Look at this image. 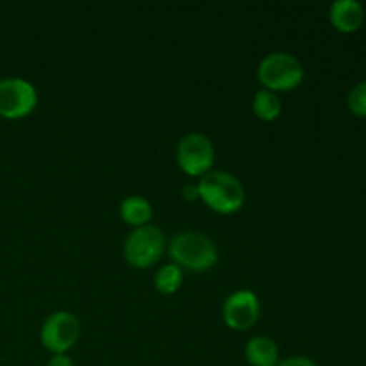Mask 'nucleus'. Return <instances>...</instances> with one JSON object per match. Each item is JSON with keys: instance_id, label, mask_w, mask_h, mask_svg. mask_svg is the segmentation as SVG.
Instances as JSON below:
<instances>
[{"instance_id": "f257e3e1", "label": "nucleus", "mask_w": 366, "mask_h": 366, "mask_svg": "<svg viewBox=\"0 0 366 366\" xmlns=\"http://www.w3.org/2000/svg\"><path fill=\"white\" fill-rule=\"evenodd\" d=\"M199 199L220 214H232L245 204V189L239 179L229 172L211 170L199 179Z\"/></svg>"}, {"instance_id": "f03ea898", "label": "nucleus", "mask_w": 366, "mask_h": 366, "mask_svg": "<svg viewBox=\"0 0 366 366\" xmlns=\"http://www.w3.org/2000/svg\"><path fill=\"white\" fill-rule=\"evenodd\" d=\"M172 263L181 270L206 272L218 261V249L211 238L202 232H179L168 243Z\"/></svg>"}, {"instance_id": "7ed1b4c3", "label": "nucleus", "mask_w": 366, "mask_h": 366, "mask_svg": "<svg viewBox=\"0 0 366 366\" xmlns=\"http://www.w3.org/2000/svg\"><path fill=\"white\" fill-rule=\"evenodd\" d=\"M257 79L263 89L274 93L292 92L304 81V66L293 54L272 52L261 59L257 66Z\"/></svg>"}, {"instance_id": "20e7f679", "label": "nucleus", "mask_w": 366, "mask_h": 366, "mask_svg": "<svg viewBox=\"0 0 366 366\" xmlns=\"http://www.w3.org/2000/svg\"><path fill=\"white\" fill-rule=\"evenodd\" d=\"M164 249H167V238L163 231L149 224L136 227L125 238L124 257L131 267L149 268L161 259Z\"/></svg>"}, {"instance_id": "39448f33", "label": "nucleus", "mask_w": 366, "mask_h": 366, "mask_svg": "<svg viewBox=\"0 0 366 366\" xmlns=\"http://www.w3.org/2000/svg\"><path fill=\"white\" fill-rule=\"evenodd\" d=\"M38 106V92L32 82L20 77L0 79V117L21 120Z\"/></svg>"}, {"instance_id": "423d86ee", "label": "nucleus", "mask_w": 366, "mask_h": 366, "mask_svg": "<svg viewBox=\"0 0 366 366\" xmlns=\"http://www.w3.org/2000/svg\"><path fill=\"white\" fill-rule=\"evenodd\" d=\"M81 338V322L74 313L56 311L43 322L39 342L49 352L66 354Z\"/></svg>"}, {"instance_id": "0eeeda50", "label": "nucleus", "mask_w": 366, "mask_h": 366, "mask_svg": "<svg viewBox=\"0 0 366 366\" xmlns=\"http://www.w3.org/2000/svg\"><path fill=\"white\" fill-rule=\"evenodd\" d=\"M177 164L184 174L189 177H202L207 172H211L214 163V147L207 136L192 132L186 134L179 142L177 152Z\"/></svg>"}, {"instance_id": "6e6552de", "label": "nucleus", "mask_w": 366, "mask_h": 366, "mask_svg": "<svg viewBox=\"0 0 366 366\" xmlns=\"http://www.w3.org/2000/svg\"><path fill=\"white\" fill-rule=\"evenodd\" d=\"M261 315L259 299L250 290H238L225 299L222 317L232 331H249L257 324Z\"/></svg>"}, {"instance_id": "1a4fd4ad", "label": "nucleus", "mask_w": 366, "mask_h": 366, "mask_svg": "<svg viewBox=\"0 0 366 366\" xmlns=\"http://www.w3.org/2000/svg\"><path fill=\"white\" fill-rule=\"evenodd\" d=\"M329 18L336 31L343 34H352L363 25L365 11L363 6L356 0H336L329 9Z\"/></svg>"}, {"instance_id": "9d476101", "label": "nucleus", "mask_w": 366, "mask_h": 366, "mask_svg": "<svg viewBox=\"0 0 366 366\" xmlns=\"http://www.w3.org/2000/svg\"><path fill=\"white\" fill-rule=\"evenodd\" d=\"M245 357L250 366H277L279 347L268 336H254L245 347Z\"/></svg>"}, {"instance_id": "9b49d317", "label": "nucleus", "mask_w": 366, "mask_h": 366, "mask_svg": "<svg viewBox=\"0 0 366 366\" xmlns=\"http://www.w3.org/2000/svg\"><path fill=\"white\" fill-rule=\"evenodd\" d=\"M152 204L142 195H129L120 204V217L132 227H143L152 220Z\"/></svg>"}, {"instance_id": "f8f14e48", "label": "nucleus", "mask_w": 366, "mask_h": 366, "mask_svg": "<svg viewBox=\"0 0 366 366\" xmlns=\"http://www.w3.org/2000/svg\"><path fill=\"white\" fill-rule=\"evenodd\" d=\"M252 111L259 120L274 122L281 117L282 102L277 93L268 92V89H257L252 100Z\"/></svg>"}, {"instance_id": "ddd939ff", "label": "nucleus", "mask_w": 366, "mask_h": 366, "mask_svg": "<svg viewBox=\"0 0 366 366\" xmlns=\"http://www.w3.org/2000/svg\"><path fill=\"white\" fill-rule=\"evenodd\" d=\"M182 270L174 263H168L154 275V288L163 295H174L182 286Z\"/></svg>"}, {"instance_id": "4468645a", "label": "nucleus", "mask_w": 366, "mask_h": 366, "mask_svg": "<svg viewBox=\"0 0 366 366\" xmlns=\"http://www.w3.org/2000/svg\"><path fill=\"white\" fill-rule=\"evenodd\" d=\"M347 104L352 114L357 118H366V81L360 82L350 89L349 97H347Z\"/></svg>"}, {"instance_id": "2eb2a0df", "label": "nucleus", "mask_w": 366, "mask_h": 366, "mask_svg": "<svg viewBox=\"0 0 366 366\" xmlns=\"http://www.w3.org/2000/svg\"><path fill=\"white\" fill-rule=\"evenodd\" d=\"M277 366H317V363L306 356H292V357H286V360L279 361Z\"/></svg>"}, {"instance_id": "dca6fc26", "label": "nucleus", "mask_w": 366, "mask_h": 366, "mask_svg": "<svg viewBox=\"0 0 366 366\" xmlns=\"http://www.w3.org/2000/svg\"><path fill=\"white\" fill-rule=\"evenodd\" d=\"M46 366H74V361L66 354H52Z\"/></svg>"}, {"instance_id": "f3484780", "label": "nucleus", "mask_w": 366, "mask_h": 366, "mask_svg": "<svg viewBox=\"0 0 366 366\" xmlns=\"http://www.w3.org/2000/svg\"><path fill=\"white\" fill-rule=\"evenodd\" d=\"M182 197H184L186 200H195V199H199V192H197V184H186L184 188H182Z\"/></svg>"}]
</instances>
